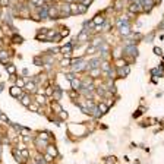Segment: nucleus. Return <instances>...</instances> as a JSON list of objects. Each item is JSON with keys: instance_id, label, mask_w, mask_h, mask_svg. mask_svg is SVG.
<instances>
[{"instance_id": "f257e3e1", "label": "nucleus", "mask_w": 164, "mask_h": 164, "mask_svg": "<svg viewBox=\"0 0 164 164\" xmlns=\"http://www.w3.org/2000/svg\"><path fill=\"white\" fill-rule=\"evenodd\" d=\"M86 69V63L82 60L81 57H76L72 60V65H70V72L76 73V72H83Z\"/></svg>"}, {"instance_id": "f03ea898", "label": "nucleus", "mask_w": 164, "mask_h": 164, "mask_svg": "<svg viewBox=\"0 0 164 164\" xmlns=\"http://www.w3.org/2000/svg\"><path fill=\"white\" fill-rule=\"evenodd\" d=\"M9 92H10V95H12L13 98H21V97L24 95V94H22V88L18 86V85H12L10 89H9Z\"/></svg>"}, {"instance_id": "7ed1b4c3", "label": "nucleus", "mask_w": 164, "mask_h": 164, "mask_svg": "<svg viewBox=\"0 0 164 164\" xmlns=\"http://www.w3.org/2000/svg\"><path fill=\"white\" fill-rule=\"evenodd\" d=\"M59 16H60V7H57V6H50V7H48V18L56 19V18H59Z\"/></svg>"}, {"instance_id": "20e7f679", "label": "nucleus", "mask_w": 164, "mask_h": 164, "mask_svg": "<svg viewBox=\"0 0 164 164\" xmlns=\"http://www.w3.org/2000/svg\"><path fill=\"white\" fill-rule=\"evenodd\" d=\"M124 54H129V56H132V57H136L138 56V50H136V47L132 44V45H126L124 47Z\"/></svg>"}, {"instance_id": "39448f33", "label": "nucleus", "mask_w": 164, "mask_h": 164, "mask_svg": "<svg viewBox=\"0 0 164 164\" xmlns=\"http://www.w3.org/2000/svg\"><path fill=\"white\" fill-rule=\"evenodd\" d=\"M129 72H130L129 66H123V68H119V69L116 70V75H117L119 78H126V76L129 75Z\"/></svg>"}, {"instance_id": "423d86ee", "label": "nucleus", "mask_w": 164, "mask_h": 164, "mask_svg": "<svg viewBox=\"0 0 164 164\" xmlns=\"http://www.w3.org/2000/svg\"><path fill=\"white\" fill-rule=\"evenodd\" d=\"M72 51H73V45H72V44H66V45H63V47L60 48V53L65 54L66 57H69V56L72 54Z\"/></svg>"}, {"instance_id": "0eeeda50", "label": "nucleus", "mask_w": 164, "mask_h": 164, "mask_svg": "<svg viewBox=\"0 0 164 164\" xmlns=\"http://www.w3.org/2000/svg\"><path fill=\"white\" fill-rule=\"evenodd\" d=\"M24 89H27L29 92H37V83L34 81H27L24 85Z\"/></svg>"}, {"instance_id": "6e6552de", "label": "nucleus", "mask_w": 164, "mask_h": 164, "mask_svg": "<svg viewBox=\"0 0 164 164\" xmlns=\"http://www.w3.org/2000/svg\"><path fill=\"white\" fill-rule=\"evenodd\" d=\"M9 57H10L9 51H6V50H0V63H3V65H9V63H7V62H9Z\"/></svg>"}, {"instance_id": "1a4fd4ad", "label": "nucleus", "mask_w": 164, "mask_h": 164, "mask_svg": "<svg viewBox=\"0 0 164 164\" xmlns=\"http://www.w3.org/2000/svg\"><path fill=\"white\" fill-rule=\"evenodd\" d=\"M70 86H72V89H73V91H81L82 81H79L78 78H75V79H72V81H70Z\"/></svg>"}, {"instance_id": "9d476101", "label": "nucleus", "mask_w": 164, "mask_h": 164, "mask_svg": "<svg viewBox=\"0 0 164 164\" xmlns=\"http://www.w3.org/2000/svg\"><path fill=\"white\" fill-rule=\"evenodd\" d=\"M37 15L40 16V19H47L48 18V7H40L38 9V12H37Z\"/></svg>"}, {"instance_id": "9b49d317", "label": "nucleus", "mask_w": 164, "mask_h": 164, "mask_svg": "<svg viewBox=\"0 0 164 164\" xmlns=\"http://www.w3.org/2000/svg\"><path fill=\"white\" fill-rule=\"evenodd\" d=\"M141 10H142V6H139L138 3L132 1V3L129 4V12H132V13H138V12H141Z\"/></svg>"}, {"instance_id": "f8f14e48", "label": "nucleus", "mask_w": 164, "mask_h": 164, "mask_svg": "<svg viewBox=\"0 0 164 164\" xmlns=\"http://www.w3.org/2000/svg\"><path fill=\"white\" fill-rule=\"evenodd\" d=\"M92 24H94V27L95 25H103L104 24V16L100 13V15H95L94 18H92Z\"/></svg>"}, {"instance_id": "ddd939ff", "label": "nucleus", "mask_w": 164, "mask_h": 164, "mask_svg": "<svg viewBox=\"0 0 164 164\" xmlns=\"http://www.w3.org/2000/svg\"><path fill=\"white\" fill-rule=\"evenodd\" d=\"M19 101H21L25 107H28L29 104H32V103H31V97H29V94H24V95L19 98Z\"/></svg>"}, {"instance_id": "4468645a", "label": "nucleus", "mask_w": 164, "mask_h": 164, "mask_svg": "<svg viewBox=\"0 0 164 164\" xmlns=\"http://www.w3.org/2000/svg\"><path fill=\"white\" fill-rule=\"evenodd\" d=\"M12 154H13V157L16 158V161H19V163H22V164L27 161V160L22 157V152H21V151H18V150H13V151H12Z\"/></svg>"}, {"instance_id": "2eb2a0df", "label": "nucleus", "mask_w": 164, "mask_h": 164, "mask_svg": "<svg viewBox=\"0 0 164 164\" xmlns=\"http://www.w3.org/2000/svg\"><path fill=\"white\" fill-rule=\"evenodd\" d=\"M119 32L122 34V37H127V35H129V32H130V27H129V25L120 27V28H119Z\"/></svg>"}, {"instance_id": "dca6fc26", "label": "nucleus", "mask_w": 164, "mask_h": 164, "mask_svg": "<svg viewBox=\"0 0 164 164\" xmlns=\"http://www.w3.org/2000/svg\"><path fill=\"white\" fill-rule=\"evenodd\" d=\"M107 110H109V104H106V103H100V104H98V111H100L101 114L107 113Z\"/></svg>"}, {"instance_id": "f3484780", "label": "nucleus", "mask_w": 164, "mask_h": 164, "mask_svg": "<svg viewBox=\"0 0 164 164\" xmlns=\"http://www.w3.org/2000/svg\"><path fill=\"white\" fill-rule=\"evenodd\" d=\"M51 95L54 97V100H56V101H59V100L62 98V89H60V88H56V89L53 91V94H51Z\"/></svg>"}, {"instance_id": "a211bd4d", "label": "nucleus", "mask_w": 164, "mask_h": 164, "mask_svg": "<svg viewBox=\"0 0 164 164\" xmlns=\"http://www.w3.org/2000/svg\"><path fill=\"white\" fill-rule=\"evenodd\" d=\"M45 151H47L50 155H53V157H56V155H57V150H56V147H54V145H48Z\"/></svg>"}, {"instance_id": "6ab92c4d", "label": "nucleus", "mask_w": 164, "mask_h": 164, "mask_svg": "<svg viewBox=\"0 0 164 164\" xmlns=\"http://www.w3.org/2000/svg\"><path fill=\"white\" fill-rule=\"evenodd\" d=\"M44 3H45L44 0H31V4H32V6H35V7H38V9L44 6Z\"/></svg>"}, {"instance_id": "aec40b11", "label": "nucleus", "mask_w": 164, "mask_h": 164, "mask_svg": "<svg viewBox=\"0 0 164 164\" xmlns=\"http://www.w3.org/2000/svg\"><path fill=\"white\" fill-rule=\"evenodd\" d=\"M6 70H7L10 75H15V73H16V68H15V65H6Z\"/></svg>"}, {"instance_id": "412c9836", "label": "nucleus", "mask_w": 164, "mask_h": 164, "mask_svg": "<svg viewBox=\"0 0 164 164\" xmlns=\"http://www.w3.org/2000/svg\"><path fill=\"white\" fill-rule=\"evenodd\" d=\"M38 106H40L38 103H35V104H29V106H28V109H29L31 111H38V110H40V107H38Z\"/></svg>"}, {"instance_id": "4be33fe9", "label": "nucleus", "mask_w": 164, "mask_h": 164, "mask_svg": "<svg viewBox=\"0 0 164 164\" xmlns=\"http://www.w3.org/2000/svg\"><path fill=\"white\" fill-rule=\"evenodd\" d=\"M53 109H54L56 113H60V111H62V107H60V104H57V103H53Z\"/></svg>"}, {"instance_id": "5701e85b", "label": "nucleus", "mask_w": 164, "mask_h": 164, "mask_svg": "<svg viewBox=\"0 0 164 164\" xmlns=\"http://www.w3.org/2000/svg\"><path fill=\"white\" fill-rule=\"evenodd\" d=\"M22 41H24V38L19 37V35H15V37L12 38V42H22Z\"/></svg>"}, {"instance_id": "b1692460", "label": "nucleus", "mask_w": 164, "mask_h": 164, "mask_svg": "<svg viewBox=\"0 0 164 164\" xmlns=\"http://www.w3.org/2000/svg\"><path fill=\"white\" fill-rule=\"evenodd\" d=\"M53 158H54V157H53V155H50L48 152H45V154H44V160H45V161H53Z\"/></svg>"}, {"instance_id": "393cba45", "label": "nucleus", "mask_w": 164, "mask_h": 164, "mask_svg": "<svg viewBox=\"0 0 164 164\" xmlns=\"http://www.w3.org/2000/svg\"><path fill=\"white\" fill-rule=\"evenodd\" d=\"M60 117H62L63 120H66V119H68V113H66L65 110H62V111H60Z\"/></svg>"}, {"instance_id": "a878e982", "label": "nucleus", "mask_w": 164, "mask_h": 164, "mask_svg": "<svg viewBox=\"0 0 164 164\" xmlns=\"http://www.w3.org/2000/svg\"><path fill=\"white\" fill-rule=\"evenodd\" d=\"M81 3L83 4V6H85V7H88V6H89V4L92 3V0H82Z\"/></svg>"}, {"instance_id": "bb28decb", "label": "nucleus", "mask_w": 164, "mask_h": 164, "mask_svg": "<svg viewBox=\"0 0 164 164\" xmlns=\"http://www.w3.org/2000/svg\"><path fill=\"white\" fill-rule=\"evenodd\" d=\"M37 101H38V104H44V97L42 95H37Z\"/></svg>"}, {"instance_id": "cd10ccee", "label": "nucleus", "mask_w": 164, "mask_h": 164, "mask_svg": "<svg viewBox=\"0 0 164 164\" xmlns=\"http://www.w3.org/2000/svg\"><path fill=\"white\" fill-rule=\"evenodd\" d=\"M32 63H34V65H38V66H40V65H42V62H41V60H40V57H37V59H34V60H32Z\"/></svg>"}, {"instance_id": "c85d7f7f", "label": "nucleus", "mask_w": 164, "mask_h": 164, "mask_svg": "<svg viewBox=\"0 0 164 164\" xmlns=\"http://www.w3.org/2000/svg\"><path fill=\"white\" fill-rule=\"evenodd\" d=\"M21 75H22V76H28V69H22V70H21Z\"/></svg>"}, {"instance_id": "c756f323", "label": "nucleus", "mask_w": 164, "mask_h": 164, "mask_svg": "<svg viewBox=\"0 0 164 164\" xmlns=\"http://www.w3.org/2000/svg\"><path fill=\"white\" fill-rule=\"evenodd\" d=\"M0 4L6 7V6H9V1H7V0H0Z\"/></svg>"}, {"instance_id": "7c9ffc66", "label": "nucleus", "mask_w": 164, "mask_h": 164, "mask_svg": "<svg viewBox=\"0 0 164 164\" xmlns=\"http://www.w3.org/2000/svg\"><path fill=\"white\" fill-rule=\"evenodd\" d=\"M68 32H69V31H68L66 28H63V31H62V34H60V35H62V37H66V35H68Z\"/></svg>"}, {"instance_id": "2f4dec72", "label": "nucleus", "mask_w": 164, "mask_h": 164, "mask_svg": "<svg viewBox=\"0 0 164 164\" xmlns=\"http://www.w3.org/2000/svg\"><path fill=\"white\" fill-rule=\"evenodd\" d=\"M154 53H155V54H161V48L155 47V48H154Z\"/></svg>"}, {"instance_id": "473e14b6", "label": "nucleus", "mask_w": 164, "mask_h": 164, "mask_svg": "<svg viewBox=\"0 0 164 164\" xmlns=\"http://www.w3.org/2000/svg\"><path fill=\"white\" fill-rule=\"evenodd\" d=\"M0 157H1V147H0Z\"/></svg>"}, {"instance_id": "72a5a7b5", "label": "nucleus", "mask_w": 164, "mask_h": 164, "mask_svg": "<svg viewBox=\"0 0 164 164\" xmlns=\"http://www.w3.org/2000/svg\"><path fill=\"white\" fill-rule=\"evenodd\" d=\"M44 1H51V0H44Z\"/></svg>"}]
</instances>
